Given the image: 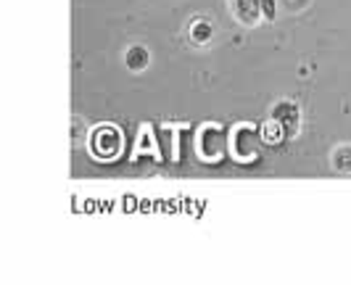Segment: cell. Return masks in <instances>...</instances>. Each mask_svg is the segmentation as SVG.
I'll list each match as a JSON object with an SVG mask.
<instances>
[{
    "mask_svg": "<svg viewBox=\"0 0 351 285\" xmlns=\"http://www.w3.org/2000/svg\"><path fill=\"white\" fill-rule=\"evenodd\" d=\"M88 148L98 161H117L124 151V132L117 125L93 127Z\"/></svg>",
    "mask_w": 351,
    "mask_h": 285,
    "instance_id": "cell-1",
    "label": "cell"
},
{
    "mask_svg": "<svg viewBox=\"0 0 351 285\" xmlns=\"http://www.w3.org/2000/svg\"><path fill=\"white\" fill-rule=\"evenodd\" d=\"M228 129L219 125H206L201 127V132H198V138H195V151H198V156L201 161H206V164H219V161L225 159V153H228Z\"/></svg>",
    "mask_w": 351,
    "mask_h": 285,
    "instance_id": "cell-2",
    "label": "cell"
},
{
    "mask_svg": "<svg viewBox=\"0 0 351 285\" xmlns=\"http://www.w3.org/2000/svg\"><path fill=\"white\" fill-rule=\"evenodd\" d=\"M230 151L238 161H248L256 159V129L251 125H238L232 129V138H230Z\"/></svg>",
    "mask_w": 351,
    "mask_h": 285,
    "instance_id": "cell-3",
    "label": "cell"
},
{
    "mask_svg": "<svg viewBox=\"0 0 351 285\" xmlns=\"http://www.w3.org/2000/svg\"><path fill=\"white\" fill-rule=\"evenodd\" d=\"M272 119L282 127L285 138H293V135L299 132L301 111L293 101H280V103H275V106H272Z\"/></svg>",
    "mask_w": 351,
    "mask_h": 285,
    "instance_id": "cell-4",
    "label": "cell"
},
{
    "mask_svg": "<svg viewBox=\"0 0 351 285\" xmlns=\"http://www.w3.org/2000/svg\"><path fill=\"white\" fill-rule=\"evenodd\" d=\"M232 16L238 18L243 27H254L262 21V0H228Z\"/></svg>",
    "mask_w": 351,
    "mask_h": 285,
    "instance_id": "cell-5",
    "label": "cell"
},
{
    "mask_svg": "<svg viewBox=\"0 0 351 285\" xmlns=\"http://www.w3.org/2000/svg\"><path fill=\"white\" fill-rule=\"evenodd\" d=\"M188 37L193 40L195 45H206V42H211V37H214V24L204 16L193 18L188 24Z\"/></svg>",
    "mask_w": 351,
    "mask_h": 285,
    "instance_id": "cell-6",
    "label": "cell"
},
{
    "mask_svg": "<svg viewBox=\"0 0 351 285\" xmlns=\"http://www.w3.org/2000/svg\"><path fill=\"white\" fill-rule=\"evenodd\" d=\"M148 61H151V53H148V48H143V45H132V48H127L124 64H127V69H130V71L148 69Z\"/></svg>",
    "mask_w": 351,
    "mask_h": 285,
    "instance_id": "cell-7",
    "label": "cell"
},
{
    "mask_svg": "<svg viewBox=\"0 0 351 285\" xmlns=\"http://www.w3.org/2000/svg\"><path fill=\"white\" fill-rule=\"evenodd\" d=\"M154 132H156L154 140L158 142V153H161V159L169 161V156H172V142H175L172 129H167V127H161V125H154Z\"/></svg>",
    "mask_w": 351,
    "mask_h": 285,
    "instance_id": "cell-8",
    "label": "cell"
},
{
    "mask_svg": "<svg viewBox=\"0 0 351 285\" xmlns=\"http://www.w3.org/2000/svg\"><path fill=\"white\" fill-rule=\"evenodd\" d=\"M333 166L338 172H351V145H338V148H335Z\"/></svg>",
    "mask_w": 351,
    "mask_h": 285,
    "instance_id": "cell-9",
    "label": "cell"
},
{
    "mask_svg": "<svg viewBox=\"0 0 351 285\" xmlns=\"http://www.w3.org/2000/svg\"><path fill=\"white\" fill-rule=\"evenodd\" d=\"M262 138L264 142H280L285 138V132H282V127L275 122V119H269V125L262 129Z\"/></svg>",
    "mask_w": 351,
    "mask_h": 285,
    "instance_id": "cell-10",
    "label": "cell"
},
{
    "mask_svg": "<svg viewBox=\"0 0 351 285\" xmlns=\"http://www.w3.org/2000/svg\"><path fill=\"white\" fill-rule=\"evenodd\" d=\"M262 16H264V21H275V16H278L275 0H262Z\"/></svg>",
    "mask_w": 351,
    "mask_h": 285,
    "instance_id": "cell-11",
    "label": "cell"
}]
</instances>
